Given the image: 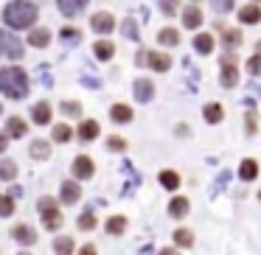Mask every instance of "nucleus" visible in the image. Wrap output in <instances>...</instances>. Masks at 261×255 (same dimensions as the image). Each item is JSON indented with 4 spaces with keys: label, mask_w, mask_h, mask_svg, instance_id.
<instances>
[{
    "label": "nucleus",
    "mask_w": 261,
    "mask_h": 255,
    "mask_svg": "<svg viewBox=\"0 0 261 255\" xmlns=\"http://www.w3.org/2000/svg\"><path fill=\"white\" fill-rule=\"evenodd\" d=\"M34 20H37V6L31 0H14V3H9L3 9V23L17 29V31L34 25Z\"/></svg>",
    "instance_id": "nucleus-1"
},
{
    "label": "nucleus",
    "mask_w": 261,
    "mask_h": 255,
    "mask_svg": "<svg viewBox=\"0 0 261 255\" xmlns=\"http://www.w3.org/2000/svg\"><path fill=\"white\" fill-rule=\"evenodd\" d=\"M0 93L9 98H25L29 96V76L23 68H3L0 70Z\"/></svg>",
    "instance_id": "nucleus-2"
},
{
    "label": "nucleus",
    "mask_w": 261,
    "mask_h": 255,
    "mask_svg": "<svg viewBox=\"0 0 261 255\" xmlns=\"http://www.w3.org/2000/svg\"><path fill=\"white\" fill-rule=\"evenodd\" d=\"M40 213H42V221H45L48 230H57V227L62 224V213H59V208H57V199L42 196L40 199Z\"/></svg>",
    "instance_id": "nucleus-3"
},
{
    "label": "nucleus",
    "mask_w": 261,
    "mask_h": 255,
    "mask_svg": "<svg viewBox=\"0 0 261 255\" xmlns=\"http://www.w3.org/2000/svg\"><path fill=\"white\" fill-rule=\"evenodd\" d=\"M0 56L3 59H20L23 56L20 40L14 34H9V31H3V29H0Z\"/></svg>",
    "instance_id": "nucleus-4"
},
{
    "label": "nucleus",
    "mask_w": 261,
    "mask_h": 255,
    "mask_svg": "<svg viewBox=\"0 0 261 255\" xmlns=\"http://www.w3.org/2000/svg\"><path fill=\"white\" fill-rule=\"evenodd\" d=\"M146 62L149 68L152 70H160V73H163V70H169L171 68V56L169 53H160V51H149V53H138V62Z\"/></svg>",
    "instance_id": "nucleus-5"
},
{
    "label": "nucleus",
    "mask_w": 261,
    "mask_h": 255,
    "mask_svg": "<svg viewBox=\"0 0 261 255\" xmlns=\"http://www.w3.org/2000/svg\"><path fill=\"white\" fill-rule=\"evenodd\" d=\"M90 25H93L96 34H110V31L115 29V17L110 12H96V14H93V20H90Z\"/></svg>",
    "instance_id": "nucleus-6"
},
{
    "label": "nucleus",
    "mask_w": 261,
    "mask_h": 255,
    "mask_svg": "<svg viewBox=\"0 0 261 255\" xmlns=\"http://www.w3.org/2000/svg\"><path fill=\"white\" fill-rule=\"evenodd\" d=\"M222 87H236L239 84V70H236V62H233V56H225V62H222V76H219Z\"/></svg>",
    "instance_id": "nucleus-7"
},
{
    "label": "nucleus",
    "mask_w": 261,
    "mask_h": 255,
    "mask_svg": "<svg viewBox=\"0 0 261 255\" xmlns=\"http://www.w3.org/2000/svg\"><path fill=\"white\" fill-rule=\"evenodd\" d=\"M93 171H96V165H93V160L87 157V154H79V157L73 160V177L76 180H90Z\"/></svg>",
    "instance_id": "nucleus-8"
},
{
    "label": "nucleus",
    "mask_w": 261,
    "mask_h": 255,
    "mask_svg": "<svg viewBox=\"0 0 261 255\" xmlns=\"http://www.w3.org/2000/svg\"><path fill=\"white\" fill-rule=\"evenodd\" d=\"M87 3H90V0H57L59 12H62L65 17H76V14H82Z\"/></svg>",
    "instance_id": "nucleus-9"
},
{
    "label": "nucleus",
    "mask_w": 261,
    "mask_h": 255,
    "mask_svg": "<svg viewBox=\"0 0 261 255\" xmlns=\"http://www.w3.org/2000/svg\"><path fill=\"white\" fill-rule=\"evenodd\" d=\"M79 196H82L79 182H62V191H59V199H62V205H73V202H79Z\"/></svg>",
    "instance_id": "nucleus-10"
},
{
    "label": "nucleus",
    "mask_w": 261,
    "mask_h": 255,
    "mask_svg": "<svg viewBox=\"0 0 261 255\" xmlns=\"http://www.w3.org/2000/svg\"><path fill=\"white\" fill-rule=\"evenodd\" d=\"M182 25H186V29H199V25H202V12H199V6L182 9Z\"/></svg>",
    "instance_id": "nucleus-11"
},
{
    "label": "nucleus",
    "mask_w": 261,
    "mask_h": 255,
    "mask_svg": "<svg viewBox=\"0 0 261 255\" xmlns=\"http://www.w3.org/2000/svg\"><path fill=\"white\" fill-rule=\"evenodd\" d=\"M31 118H34V124L45 126L48 121H51V104H48V101H37L34 107H31Z\"/></svg>",
    "instance_id": "nucleus-12"
},
{
    "label": "nucleus",
    "mask_w": 261,
    "mask_h": 255,
    "mask_svg": "<svg viewBox=\"0 0 261 255\" xmlns=\"http://www.w3.org/2000/svg\"><path fill=\"white\" fill-rule=\"evenodd\" d=\"M239 20H242L244 25L258 23V20H261V6H258V3H250V6L239 9Z\"/></svg>",
    "instance_id": "nucleus-13"
},
{
    "label": "nucleus",
    "mask_w": 261,
    "mask_h": 255,
    "mask_svg": "<svg viewBox=\"0 0 261 255\" xmlns=\"http://www.w3.org/2000/svg\"><path fill=\"white\" fill-rule=\"evenodd\" d=\"M12 238H14V241H20V244H25V247H29V244H34V241H37V233L31 230L29 224H17V227L12 230Z\"/></svg>",
    "instance_id": "nucleus-14"
},
{
    "label": "nucleus",
    "mask_w": 261,
    "mask_h": 255,
    "mask_svg": "<svg viewBox=\"0 0 261 255\" xmlns=\"http://www.w3.org/2000/svg\"><path fill=\"white\" fill-rule=\"evenodd\" d=\"M93 53H96V59H101V62H107V59H113L115 53V45L110 40H98L96 45H93Z\"/></svg>",
    "instance_id": "nucleus-15"
},
{
    "label": "nucleus",
    "mask_w": 261,
    "mask_h": 255,
    "mask_svg": "<svg viewBox=\"0 0 261 255\" xmlns=\"http://www.w3.org/2000/svg\"><path fill=\"white\" fill-rule=\"evenodd\" d=\"M154 96V84L149 79H138L135 81V98L138 101H149V98Z\"/></svg>",
    "instance_id": "nucleus-16"
},
{
    "label": "nucleus",
    "mask_w": 261,
    "mask_h": 255,
    "mask_svg": "<svg viewBox=\"0 0 261 255\" xmlns=\"http://www.w3.org/2000/svg\"><path fill=\"white\" fill-rule=\"evenodd\" d=\"M110 118H113L115 124H129L132 121V107H126V104H115V107L110 109Z\"/></svg>",
    "instance_id": "nucleus-17"
},
{
    "label": "nucleus",
    "mask_w": 261,
    "mask_h": 255,
    "mask_svg": "<svg viewBox=\"0 0 261 255\" xmlns=\"http://www.w3.org/2000/svg\"><path fill=\"white\" fill-rule=\"evenodd\" d=\"M239 177H242L244 182H253L255 177H258V163H255V160H242V168H239Z\"/></svg>",
    "instance_id": "nucleus-18"
},
{
    "label": "nucleus",
    "mask_w": 261,
    "mask_h": 255,
    "mask_svg": "<svg viewBox=\"0 0 261 255\" xmlns=\"http://www.w3.org/2000/svg\"><path fill=\"white\" fill-rule=\"evenodd\" d=\"M219 31H222V40H225L227 48H236L239 42H242V31H239V29H227V25L219 23Z\"/></svg>",
    "instance_id": "nucleus-19"
},
{
    "label": "nucleus",
    "mask_w": 261,
    "mask_h": 255,
    "mask_svg": "<svg viewBox=\"0 0 261 255\" xmlns=\"http://www.w3.org/2000/svg\"><path fill=\"white\" fill-rule=\"evenodd\" d=\"M214 45H216L214 34H197V37H194V48H197L199 53H211V51H214Z\"/></svg>",
    "instance_id": "nucleus-20"
},
{
    "label": "nucleus",
    "mask_w": 261,
    "mask_h": 255,
    "mask_svg": "<svg viewBox=\"0 0 261 255\" xmlns=\"http://www.w3.org/2000/svg\"><path fill=\"white\" fill-rule=\"evenodd\" d=\"M29 42H31L34 48H45L48 42H51V31H48V29H34V31L29 34Z\"/></svg>",
    "instance_id": "nucleus-21"
},
{
    "label": "nucleus",
    "mask_w": 261,
    "mask_h": 255,
    "mask_svg": "<svg viewBox=\"0 0 261 255\" xmlns=\"http://www.w3.org/2000/svg\"><path fill=\"white\" fill-rule=\"evenodd\" d=\"M169 213L174 216V219H182V216L188 213V199L186 196H174L169 202Z\"/></svg>",
    "instance_id": "nucleus-22"
},
{
    "label": "nucleus",
    "mask_w": 261,
    "mask_h": 255,
    "mask_svg": "<svg viewBox=\"0 0 261 255\" xmlns=\"http://www.w3.org/2000/svg\"><path fill=\"white\" fill-rule=\"evenodd\" d=\"M98 132H101V129H98L96 121H82V126H79V137H82V140H96Z\"/></svg>",
    "instance_id": "nucleus-23"
},
{
    "label": "nucleus",
    "mask_w": 261,
    "mask_h": 255,
    "mask_svg": "<svg viewBox=\"0 0 261 255\" xmlns=\"http://www.w3.org/2000/svg\"><path fill=\"white\" fill-rule=\"evenodd\" d=\"M158 42H160V45L174 48L177 42H180V31H177V29H163V31H158Z\"/></svg>",
    "instance_id": "nucleus-24"
},
{
    "label": "nucleus",
    "mask_w": 261,
    "mask_h": 255,
    "mask_svg": "<svg viewBox=\"0 0 261 255\" xmlns=\"http://www.w3.org/2000/svg\"><path fill=\"white\" fill-rule=\"evenodd\" d=\"M160 185L169 188V191H174V188L180 185V174H177V171H171V168L160 171Z\"/></svg>",
    "instance_id": "nucleus-25"
},
{
    "label": "nucleus",
    "mask_w": 261,
    "mask_h": 255,
    "mask_svg": "<svg viewBox=\"0 0 261 255\" xmlns=\"http://www.w3.org/2000/svg\"><path fill=\"white\" fill-rule=\"evenodd\" d=\"M14 177H17V163H14V160H0V180L9 182V180H14Z\"/></svg>",
    "instance_id": "nucleus-26"
},
{
    "label": "nucleus",
    "mask_w": 261,
    "mask_h": 255,
    "mask_svg": "<svg viewBox=\"0 0 261 255\" xmlns=\"http://www.w3.org/2000/svg\"><path fill=\"white\" fill-rule=\"evenodd\" d=\"M6 129H9V135H12V137H23L25 132H29V126H25L23 118H9Z\"/></svg>",
    "instance_id": "nucleus-27"
},
{
    "label": "nucleus",
    "mask_w": 261,
    "mask_h": 255,
    "mask_svg": "<svg viewBox=\"0 0 261 255\" xmlns=\"http://www.w3.org/2000/svg\"><path fill=\"white\" fill-rule=\"evenodd\" d=\"M222 115H225L222 104H205V121H208V124H219Z\"/></svg>",
    "instance_id": "nucleus-28"
},
{
    "label": "nucleus",
    "mask_w": 261,
    "mask_h": 255,
    "mask_svg": "<svg viewBox=\"0 0 261 255\" xmlns=\"http://www.w3.org/2000/svg\"><path fill=\"white\" fill-rule=\"evenodd\" d=\"M31 157H37V160H48V157H51V146H48L45 140L31 143Z\"/></svg>",
    "instance_id": "nucleus-29"
},
{
    "label": "nucleus",
    "mask_w": 261,
    "mask_h": 255,
    "mask_svg": "<svg viewBox=\"0 0 261 255\" xmlns=\"http://www.w3.org/2000/svg\"><path fill=\"white\" fill-rule=\"evenodd\" d=\"M124 230H126V219H124V216H113V219H107V233L121 236Z\"/></svg>",
    "instance_id": "nucleus-30"
},
{
    "label": "nucleus",
    "mask_w": 261,
    "mask_h": 255,
    "mask_svg": "<svg viewBox=\"0 0 261 255\" xmlns=\"http://www.w3.org/2000/svg\"><path fill=\"white\" fill-rule=\"evenodd\" d=\"M70 135H73V129H70L68 124H57V126H54V140H57V143H68Z\"/></svg>",
    "instance_id": "nucleus-31"
},
{
    "label": "nucleus",
    "mask_w": 261,
    "mask_h": 255,
    "mask_svg": "<svg viewBox=\"0 0 261 255\" xmlns=\"http://www.w3.org/2000/svg\"><path fill=\"white\" fill-rule=\"evenodd\" d=\"M54 249H57V255H70L73 252V238H68V236L57 238V241H54Z\"/></svg>",
    "instance_id": "nucleus-32"
},
{
    "label": "nucleus",
    "mask_w": 261,
    "mask_h": 255,
    "mask_svg": "<svg viewBox=\"0 0 261 255\" xmlns=\"http://www.w3.org/2000/svg\"><path fill=\"white\" fill-rule=\"evenodd\" d=\"M174 244H177V247H191V244H194V233L191 230H182V227H180V230H174Z\"/></svg>",
    "instance_id": "nucleus-33"
},
{
    "label": "nucleus",
    "mask_w": 261,
    "mask_h": 255,
    "mask_svg": "<svg viewBox=\"0 0 261 255\" xmlns=\"http://www.w3.org/2000/svg\"><path fill=\"white\" fill-rule=\"evenodd\" d=\"M79 227L82 230H93V227H96V213H93V210H85V213L79 216Z\"/></svg>",
    "instance_id": "nucleus-34"
},
{
    "label": "nucleus",
    "mask_w": 261,
    "mask_h": 255,
    "mask_svg": "<svg viewBox=\"0 0 261 255\" xmlns=\"http://www.w3.org/2000/svg\"><path fill=\"white\" fill-rule=\"evenodd\" d=\"M247 70H250V76H261V53H253L247 59Z\"/></svg>",
    "instance_id": "nucleus-35"
},
{
    "label": "nucleus",
    "mask_w": 261,
    "mask_h": 255,
    "mask_svg": "<svg viewBox=\"0 0 261 255\" xmlns=\"http://www.w3.org/2000/svg\"><path fill=\"white\" fill-rule=\"evenodd\" d=\"M14 210V196H0V216H12Z\"/></svg>",
    "instance_id": "nucleus-36"
},
{
    "label": "nucleus",
    "mask_w": 261,
    "mask_h": 255,
    "mask_svg": "<svg viewBox=\"0 0 261 255\" xmlns=\"http://www.w3.org/2000/svg\"><path fill=\"white\" fill-rule=\"evenodd\" d=\"M177 3H180V0H163V3H160V9H163V14H166V17L177 14Z\"/></svg>",
    "instance_id": "nucleus-37"
},
{
    "label": "nucleus",
    "mask_w": 261,
    "mask_h": 255,
    "mask_svg": "<svg viewBox=\"0 0 261 255\" xmlns=\"http://www.w3.org/2000/svg\"><path fill=\"white\" fill-rule=\"evenodd\" d=\"M107 149H110V152H124L126 143L121 140V137H110V140H107Z\"/></svg>",
    "instance_id": "nucleus-38"
},
{
    "label": "nucleus",
    "mask_w": 261,
    "mask_h": 255,
    "mask_svg": "<svg viewBox=\"0 0 261 255\" xmlns=\"http://www.w3.org/2000/svg\"><path fill=\"white\" fill-rule=\"evenodd\" d=\"M62 112H68V115H79V112H82V107H79L76 101H65V104H62Z\"/></svg>",
    "instance_id": "nucleus-39"
},
{
    "label": "nucleus",
    "mask_w": 261,
    "mask_h": 255,
    "mask_svg": "<svg viewBox=\"0 0 261 255\" xmlns=\"http://www.w3.org/2000/svg\"><path fill=\"white\" fill-rule=\"evenodd\" d=\"M214 9L216 12H227V9H233V0H214Z\"/></svg>",
    "instance_id": "nucleus-40"
},
{
    "label": "nucleus",
    "mask_w": 261,
    "mask_h": 255,
    "mask_svg": "<svg viewBox=\"0 0 261 255\" xmlns=\"http://www.w3.org/2000/svg\"><path fill=\"white\" fill-rule=\"evenodd\" d=\"M258 129V118H255V112H247V132H255Z\"/></svg>",
    "instance_id": "nucleus-41"
},
{
    "label": "nucleus",
    "mask_w": 261,
    "mask_h": 255,
    "mask_svg": "<svg viewBox=\"0 0 261 255\" xmlns=\"http://www.w3.org/2000/svg\"><path fill=\"white\" fill-rule=\"evenodd\" d=\"M79 255H96V247H93V244H85V247L79 249Z\"/></svg>",
    "instance_id": "nucleus-42"
},
{
    "label": "nucleus",
    "mask_w": 261,
    "mask_h": 255,
    "mask_svg": "<svg viewBox=\"0 0 261 255\" xmlns=\"http://www.w3.org/2000/svg\"><path fill=\"white\" fill-rule=\"evenodd\" d=\"M6 146H9V137L0 135V152H6Z\"/></svg>",
    "instance_id": "nucleus-43"
},
{
    "label": "nucleus",
    "mask_w": 261,
    "mask_h": 255,
    "mask_svg": "<svg viewBox=\"0 0 261 255\" xmlns=\"http://www.w3.org/2000/svg\"><path fill=\"white\" fill-rule=\"evenodd\" d=\"M160 255H180L177 249H160Z\"/></svg>",
    "instance_id": "nucleus-44"
},
{
    "label": "nucleus",
    "mask_w": 261,
    "mask_h": 255,
    "mask_svg": "<svg viewBox=\"0 0 261 255\" xmlns=\"http://www.w3.org/2000/svg\"><path fill=\"white\" fill-rule=\"evenodd\" d=\"M253 3H261V0H253Z\"/></svg>",
    "instance_id": "nucleus-45"
},
{
    "label": "nucleus",
    "mask_w": 261,
    "mask_h": 255,
    "mask_svg": "<svg viewBox=\"0 0 261 255\" xmlns=\"http://www.w3.org/2000/svg\"><path fill=\"white\" fill-rule=\"evenodd\" d=\"M258 199H261V191H258Z\"/></svg>",
    "instance_id": "nucleus-46"
},
{
    "label": "nucleus",
    "mask_w": 261,
    "mask_h": 255,
    "mask_svg": "<svg viewBox=\"0 0 261 255\" xmlns=\"http://www.w3.org/2000/svg\"><path fill=\"white\" fill-rule=\"evenodd\" d=\"M0 112H3V107H0Z\"/></svg>",
    "instance_id": "nucleus-47"
},
{
    "label": "nucleus",
    "mask_w": 261,
    "mask_h": 255,
    "mask_svg": "<svg viewBox=\"0 0 261 255\" xmlns=\"http://www.w3.org/2000/svg\"><path fill=\"white\" fill-rule=\"evenodd\" d=\"M23 255H29V252H23Z\"/></svg>",
    "instance_id": "nucleus-48"
}]
</instances>
